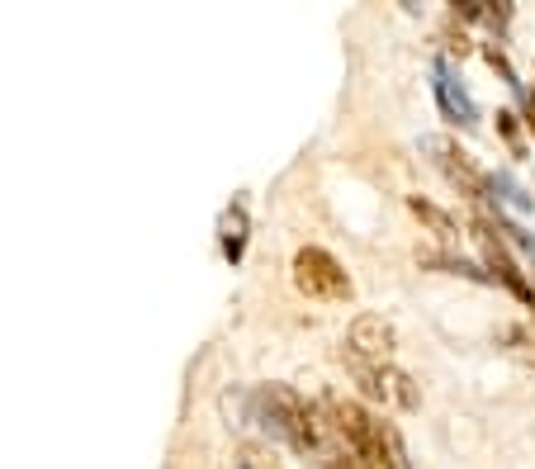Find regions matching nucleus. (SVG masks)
Segmentation results:
<instances>
[{"label": "nucleus", "mask_w": 535, "mask_h": 469, "mask_svg": "<svg viewBox=\"0 0 535 469\" xmlns=\"http://www.w3.org/2000/svg\"><path fill=\"white\" fill-rule=\"evenodd\" d=\"M322 413L332 417V422H327V432H337L341 441H346V451L356 455L360 465H370V469H408L403 446H398V436L389 432V422H379L375 413H365L360 403L327 398V403H322Z\"/></svg>", "instance_id": "obj_1"}, {"label": "nucleus", "mask_w": 535, "mask_h": 469, "mask_svg": "<svg viewBox=\"0 0 535 469\" xmlns=\"http://www.w3.org/2000/svg\"><path fill=\"white\" fill-rule=\"evenodd\" d=\"M251 408H256V422H261L275 441H285L294 451H318L322 446V427H327V422L318 427V413H313L294 389H285V384L261 389V394L251 398Z\"/></svg>", "instance_id": "obj_2"}, {"label": "nucleus", "mask_w": 535, "mask_h": 469, "mask_svg": "<svg viewBox=\"0 0 535 469\" xmlns=\"http://www.w3.org/2000/svg\"><path fill=\"white\" fill-rule=\"evenodd\" d=\"M294 285L304 289L308 299H351V275L322 247H304L294 256Z\"/></svg>", "instance_id": "obj_3"}, {"label": "nucleus", "mask_w": 535, "mask_h": 469, "mask_svg": "<svg viewBox=\"0 0 535 469\" xmlns=\"http://www.w3.org/2000/svg\"><path fill=\"white\" fill-rule=\"evenodd\" d=\"M351 356L360 365H384L393 356V327L379 318V313H360L356 323H351Z\"/></svg>", "instance_id": "obj_4"}, {"label": "nucleus", "mask_w": 535, "mask_h": 469, "mask_svg": "<svg viewBox=\"0 0 535 469\" xmlns=\"http://www.w3.org/2000/svg\"><path fill=\"white\" fill-rule=\"evenodd\" d=\"M356 375H360V384H365L375 398H384V403H398V408H412V403H417L408 375H398V370H384V365H360L356 361Z\"/></svg>", "instance_id": "obj_5"}, {"label": "nucleus", "mask_w": 535, "mask_h": 469, "mask_svg": "<svg viewBox=\"0 0 535 469\" xmlns=\"http://www.w3.org/2000/svg\"><path fill=\"white\" fill-rule=\"evenodd\" d=\"M436 95H441V109H446L455 124H479V105H474V100H469V91L455 81L450 62H441V67H436Z\"/></svg>", "instance_id": "obj_6"}, {"label": "nucleus", "mask_w": 535, "mask_h": 469, "mask_svg": "<svg viewBox=\"0 0 535 469\" xmlns=\"http://www.w3.org/2000/svg\"><path fill=\"white\" fill-rule=\"evenodd\" d=\"M218 233H223V256H228V261H242V252H247V209H242V204L223 209Z\"/></svg>", "instance_id": "obj_7"}, {"label": "nucleus", "mask_w": 535, "mask_h": 469, "mask_svg": "<svg viewBox=\"0 0 535 469\" xmlns=\"http://www.w3.org/2000/svg\"><path fill=\"white\" fill-rule=\"evenodd\" d=\"M431 152H441V166H446L450 171V181H464L469 185V190H479V176H474V171H469V162H464V152H455V147L450 143H441V138H431Z\"/></svg>", "instance_id": "obj_8"}, {"label": "nucleus", "mask_w": 535, "mask_h": 469, "mask_svg": "<svg viewBox=\"0 0 535 469\" xmlns=\"http://www.w3.org/2000/svg\"><path fill=\"white\" fill-rule=\"evenodd\" d=\"M488 261H493V271L502 275V285L512 289L517 299H531V285H526V280H521V275H517V266L507 261V252H502L498 242H488Z\"/></svg>", "instance_id": "obj_9"}, {"label": "nucleus", "mask_w": 535, "mask_h": 469, "mask_svg": "<svg viewBox=\"0 0 535 469\" xmlns=\"http://www.w3.org/2000/svg\"><path fill=\"white\" fill-rule=\"evenodd\" d=\"M412 209H417V214L427 218V223H431V228H436V233H441V237H455V223H450V218L441 214L436 204H427V199H412Z\"/></svg>", "instance_id": "obj_10"}, {"label": "nucleus", "mask_w": 535, "mask_h": 469, "mask_svg": "<svg viewBox=\"0 0 535 469\" xmlns=\"http://www.w3.org/2000/svg\"><path fill=\"white\" fill-rule=\"evenodd\" d=\"M242 469H247V465H242Z\"/></svg>", "instance_id": "obj_11"}]
</instances>
